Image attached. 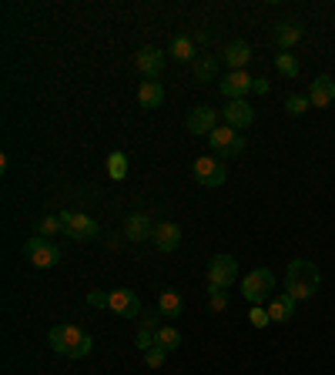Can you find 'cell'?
Returning a JSON list of instances; mask_svg holds the SVG:
<instances>
[{"mask_svg":"<svg viewBox=\"0 0 335 375\" xmlns=\"http://www.w3.org/2000/svg\"><path fill=\"white\" fill-rule=\"evenodd\" d=\"M319 285H322V275H319L315 262L295 258V262L289 265V272H285V288H289V295L295 298V302H302V298H312L315 292H319Z\"/></svg>","mask_w":335,"mask_h":375,"instance_id":"cell-1","label":"cell"},{"mask_svg":"<svg viewBox=\"0 0 335 375\" xmlns=\"http://www.w3.org/2000/svg\"><path fill=\"white\" fill-rule=\"evenodd\" d=\"M51 349L61 355H71V359H84V355L91 352V335L88 332H81L78 325H54L51 329Z\"/></svg>","mask_w":335,"mask_h":375,"instance_id":"cell-2","label":"cell"},{"mask_svg":"<svg viewBox=\"0 0 335 375\" xmlns=\"http://www.w3.org/2000/svg\"><path fill=\"white\" fill-rule=\"evenodd\" d=\"M275 292V275L268 272V268H255V272H248L242 278V295L252 302V305H262L265 298H272Z\"/></svg>","mask_w":335,"mask_h":375,"instance_id":"cell-3","label":"cell"},{"mask_svg":"<svg viewBox=\"0 0 335 375\" xmlns=\"http://www.w3.org/2000/svg\"><path fill=\"white\" fill-rule=\"evenodd\" d=\"M61 225H64V235L74 242H94L100 235L98 221L88 215H78V211H61Z\"/></svg>","mask_w":335,"mask_h":375,"instance_id":"cell-4","label":"cell"},{"mask_svg":"<svg viewBox=\"0 0 335 375\" xmlns=\"http://www.w3.org/2000/svg\"><path fill=\"white\" fill-rule=\"evenodd\" d=\"M24 258H27L34 268H54L57 262H61V252H57V248L47 242V238L34 235V238H27V242H24Z\"/></svg>","mask_w":335,"mask_h":375,"instance_id":"cell-5","label":"cell"},{"mask_svg":"<svg viewBox=\"0 0 335 375\" xmlns=\"http://www.w3.org/2000/svg\"><path fill=\"white\" fill-rule=\"evenodd\" d=\"M208 144L215 148V155L222 158V161H232L234 155L245 151V138L234 134V128H215V131L208 134Z\"/></svg>","mask_w":335,"mask_h":375,"instance_id":"cell-6","label":"cell"},{"mask_svg":"<svg viewBox=\"0 0 335 375\" xmlns=\"http://www.w3.org/2000/svg\"><path fill=\"white\" fill-rule=\"evenodd\" d=\"M238 278V262L232 255H215L208 265V288H228Z\"/></svg>","mask_w":335,"mask_h":375,"instance_id":"cell-7","label":"cell"},{"mask_svg":"<svg viewBox=\"0 0 335 375\" xmlns=\"http://www.w3.org/2000/svg\"><path fill=\"white\" fill-rule=\"evenodd\" d=\"M195 178H198V185L205 188H218L225 185V178H228V168H225L222 158H198L195 161Z\"/></svg>","mask_w":335,"mask_h":375,"instance_id":"cell-8","label":"cell"},{"mask_svg":"<svg viewBox=\"0 0 335 375\" xmlns=\"http://www.w3.org/2000/svg\"><path fill=\"white\" fill-rule=\"evenodd\" d=\"M134 67L141 71V78H145V81H155L158 74L165 71V54H161L158 47L148 44V47H141V51L134 54Z\"/></svg>","mask_w":335,"mask_h":375,"instance_id":"cell-9","label":"cell"},{"mask_svg":"<svg viewBox=\"0 0 335 375\" xmlns=\"http://www.w3.org/2000/svg\"><path fill=\"white\" fill-rule=\"evenodd\" d=\"M108 309H111L114 315H121V319H138V315H141V302H138V295H134L131 288H114Z\"/></svg>","mask_w":335,"mask_h":375,"instance_id":"cell-10","label":"cell"},{"mask_svg":"<svg viewBox=\"0 0 335 375\" xmlns=\"http://www.w3.org/2000/svg\"><path fill=\"white\" fill-rule=\"evenodd\" d=\"M218 128V114H215L208 104H198V108H191L188 114V131L198 134V138H208V134Z\"/></svg>","mask_w":335,"mask_h":375,"instance_id":"cell-11","label":"cell"},{"mask_svg":"<svg viewBox=\"0 0 335 375\" xmlns=\"http://www.w3.org/2000/svg\"><path fill=\"white\" fill-rule=\"evenodd\" d=\"M248 91H255V78H252L248 71H232V74L222 81V94L228 101H242Z\"/></svg>","mask_w":335,"mask_h":375,"instance_id":"cell-12","label":"cell"},{"mask_svg":"<svg viewBox=\"0 0 335 375\" xmlns=\"http://www.w3.org/2000/svg\"><path fill=\"white\" fill-rule=\"evenodd\" d=\"M225 121H228V128L242 131V128H252L255 111H252V104H248L245 98H242V101H228V108H225Z\"/></svg>","mask_w":335,"mask_h":375,"instance_id":"cell-13","label":"cell"},{"mask_svg":"<svg viewBox=\"0 0 335 375\" xmlns=\"http://www.w3.org/2000/svg\"><path fill=\"white\" fill-rule=\"evenodd\" d=\"M155 221L148 218V215H128V225H124V232H128V242H148V238H155Z\"/></svg>","mask_w":335,"mask_h":375,"instance_id":"cell-14","label":"cell"},{"mask_svg":"<svg viewBox=\"0 0 335 375\" xmlns=\"http://www.w3.org/2000/svg\"><path fill=\"white\" fill-rule=\"evenodd\" d=\"M181 245V225L175 221H161L155 228V248L158 252H175Z\"/></svg>","mask_w":335,"mask_h":375,"instance_id":"cell-15","label":"cell"},{"mask_svg":"<svg viewBox=\"0 0 335 375\" xmlns=\"http://www.w3.org/2000/svg\"><path fill=\"white\" fill-rule=\"evenodd\" d=\"M309 101H312V108H329L335 101V81L329 74L312 81V88H309Z\"/></svg>","mask_w":335,"mask_h":375,"instance_id":"cell-16","label":"cell"},{"mask_svg":"<svg viewBox=\"0 0 335 375\" xmlns=\"http://www.w3.org/2000/svg\"><path fill=\"white\" fill-rule=\"evenodd\" d=\"M302 34H305L302 21H282L279 27H275V44H279L282 51H292V47L302 41Z\"/></svg>","mask_w":335,"mask_h":375,"instance_id":"cell-17","label":"cell"},{"mask_svg":"<svg viewBox=\"0 0 335 375\" xmlns=\"http://www.w3.org/2000/svg\"><path fill=\"white\" fill-rule=\"evenodd\" d=\"M292 315H295V298H292L289 292L268 298V319L272 322H289Z\"/></svg>","mask_w":335,"mask_h":375,"instance_id":"cell-18","label":"cell"},{"mask_svg":"<svg viewBox=\"0 0 335 375\" xmlns=\"http://www.w3.org/2000/svg\"><path fill=\"white\" fill-rule=\"evenodd\" d=\"M161 101H165V91H161V84L158 81H141V88H138V104L148 111L161 108Z\"/></svg>","mask_w":335,"mask_h":375,"instance_id":"cell-19","label":"cell"},{"mask_svg":"<svg viewBox=\"0 0 335 375\" xmlns=\"http://www.w3.org/2000/svg\"><path fill=\"white\" fill-rule=\"evenodd\" d=\"M225 61H228L232 71H245V64L252 61V47L245 41H232V44L225 47Z\"/></svg>","mask_w":335,"mask_h":375,"instance_id":"cell-20","label":"cell"},{"mask_svg":"<svg viewBox=\"0 0 335 375\" xmlns=\"http://www.w3.org/2000/svg\"><path fill=\"white\" fill-rule=\"evenodd\" d=\"M181 309H185V302L175 288H165L161 295H158V312L165 315V319H181Z\"/></svg>","mask_w":335,"mask_h":375,"instance_id":"cell-21","label":"cell"},{"mask_svg":"<svg viewBox=\"0 0 335 375\" xmlns=\"http://www.w3.org/2000/svg\"><path fill=\"white\" fill-rule=\"evenodd\" d=\"M191 74H195V81H215V74H218V61L215 57H198L195 64H191Z\"/></svg>","mask_w":335,"mask_h":375,"instance_id":"cell-22","label":"cell"},{"mask_svg":"<svg viewBox=\"0 0 335 375\" xmlns=\"http://www.w3.org/2000/svg\"><path fill=\"white\" fill-rule=\"evenodd\" d=\"M171 57H178V61H195V41L191 37H185V34H178V37H171Z\"/></svg>","mask_w":335,"mask_h":375,"instance_id":"cell-23","label":"cell"},{"mask_svg":"<svg viewBox=\"0 0 335 375\" xmlns=\"http://www.w3.org/2000/svg\"><path fill=\"white\" fill-rule=\"evenodd\" d=\"M155 342L161 345V349H168V352H171V349H178V345H181V332L171 329V325H161V329L155 332Z\"/></svg>","mask_w":335,"mask_h":375,"instance_id":"cell-24","label":"cell"},{"mask_svg":"<svg viewBox=\"0 0 335 375\" xmlns=\"http://www.w3.org/2000/svg\"><path fill=\"white\" fill-rule=\"evenodd\" d=\"M108 175H111L114 181H121V178L128 175V155H124V151H111V158H108Z\"/></svg>","mask_w":335,"mask_h":375,"instance_id":"cell-25","label":"cell"},{"mask_svg":"<svg viewBox=\"0 0 335 375\" xmlns=\"http://www.w3.org/2000/svg\"><path fill=\"white\" fill-rule=\"evenodd\" d=\"M64 232V225H61V215H47V218H37V235L41 238H51V235Z\"/></svg>","mask_w":335,"mask_h":375,"instance_id":"cell-26","label":"cell"},{"mask_svg":"<svg viewBox=\"0 0 335 375\" xmlns=\"http://www.w3.org/2000/svg\"><path fill=\"white\" fill-rule=\"evenodd\" d=\"M275 67H279V74H285V78H295V74H299V61H295L289 51H282V54L275 57Z\"/></svg>","mask_w":335,"mask_h":375,"instance_id":"cell-27","label":"cell"},{"mask_svg":"<svg viewBox=\"0 0 335 375\" xmlns=\"http://www.w3.org/2000/svg\"><path fill=\"white\" fill-rule=\"evenodd\" d=\"M309 108H312V101L305 98V94H292V98H285V111H289L292 118H299V114H305Z\"/></svg>","mask_w":335,"mask_h":375,"instance_id":"cell-28","label":"cell"},{"mask_svg":"<svg viewBox=\"0 0 335 375\" xmlns=\"http://www.w3.org/2000/svg\"><path fill=\"white\" fill-rule=\"evenodd\" d=\"M225 305H228V288H208V309L225 312Z\"/></svg>","mask_w":335,"mask_h":375,"instance_id":"cell-29","label":"cell"},{"mask_svg":"<svg viewBox=\"0 0 335 375\" xmlns=\"http://www.w3.org/2000/svg\"><path fill=\"white\" fill-rule=\"evenodd\" d=\"M165 359H168V349H161V345H151V349H148L145 352V362L151 365V369H161V365H165Z\"/></svg>","mask_w":335,"mask_h":375,"instance_id":"cell-30","label":"cell"},{"mask_svg":"<svg viewBox=\"0 0 335 375\" xmlns=\"http://www.w3.org/2000/svg\"><path fill=\"white\" fill-rule=\"evenodd\" d=\"M248 322H252L255 329H265V325H272V319H268V309H262V305H252V312H248Z\"/></svg>","mask_w":335,"mask_h":375,"instance_id":"cell-31","label":"cell"},{"mask_svg":"<svg viewBox=\"0 0 335 375\" xmlns=\"http://www.w3.org/2000/svg\"><path fill=\"white\" fill-rule=\"evenodd\" d=\"M108 302H111V292H91L88 295V305H94V309H108Z\"/></svg>","mask_w":335,"mask_h":375,"instance_id":"cell-32","label":"cell"},{"mask_svg":"<svg viewBox=\"0 0 335 375\" xmlns=\"http://www.w3.org/2000/svg\"><path fill=\"white\" fill-rule=\"evenodd\" d=\"M134 342H138V349H151V345H155V332H145V329H138V339H134Z\"/></svg>","mask_w":335,"mask_h":375,"instance_id":"cell-33","label":"cell"},{"mask_svg":"<svg viewBox=\"0 0 335 375\" xmlns=\"http://www.w3.org/2000/svg\"><path fill=\"white\" fill-rule=\"evenodd\" d=\"M255 91H258V94H268V81L265 78H255Z\"/></svg>","mask_w":335,"mask_h":375,"instance_id":"cell-34","label":"cell"}]
</instances>
